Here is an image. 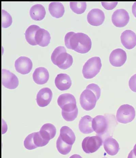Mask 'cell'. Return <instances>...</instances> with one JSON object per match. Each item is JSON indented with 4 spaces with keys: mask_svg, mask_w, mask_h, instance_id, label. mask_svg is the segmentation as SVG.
Masks as SVG:
<instances>
[{
    "mask_svg": "<svg viewBox=\"0 0 136 158\" xmlns=\"http://www.w3.org/2000/svg\"><path fill=\"white\" fill-rule=\"evenodd\" d=\"M65 45L70 49L80 54L88 52L92 48V43L88 35L81 32H68L65 36Z\"/></svg>",
    "mask_w": 136,
    "mask_h": 158,
    "instance_id": "obj_1",
    "label": "cell"
},
{
    "mask_svg": "<svg viewBox=\"0 0 136 158\" xmlns=\"http://www.w3.org/2000/svg\"><path fill=\"white\" fill-rule=\"evenodd\" d=\"M51 58L53 63L61 69H68L73 62L72 56L67 53L64 46H58L56 48L52 54Z\"/></svg>",
    "mask_w": 136,
    "mask_h": 158,
    "instance_id": "obj_2",
    "label": "cell"
},
{
    "mask_svg": "<svg viewBox=\"0 0 136 158\" xmlns=\"http://www.w3.org/2000/svg\"><path fill=\"white\" fill-rule=\"evenodd\" d=\"M102 67L100 57H93L90 58L83 66L82 73L86 79H92L100 73Z\"/></svg>",
    "mask_w": 136,
    "mask_h": 158,
    "instance_id": "obj_3",
    "label": "cell"
},
{
    "mask_svg": "<svg viewBox=\"0 0 136 158\" xmlns=\"http://www.w3.org/2000/svg\"><path fill=\"white\" fill-rule=\"evenodd\" d=\"M135 117V110L130 105L125 104L121 106L117 111V119L120 123L126 124L131 122Z\"/></svg>",
    "mask_w": 136,
    "mask_h": 158,
    "instance_id": "obj_4",
    "label": "cell"
},
{
    "mask_svg": "<svg viewBox=\"0 0 136 158\" xmlns=\"http://www.w3.org/2000/svg\"><path fill=\"white\" fill-rule=\"evenodd\" d=\"M58 104L65 112H70L74 111L77 107L76 101L75 97L70 94H64L58 97Z\"/></svg>",
    "mask_w": 136,
    "mask_h": 158,
    "instance_id": "obj_5",
    "label": "cell"
},
{
    "mask_svg": "<svg viewBox=\"0 0 136 158\" xmlns=\"http://www.w3.org/2000/svg\"><path fill=\"white\" fill-rule=\"evenodd\" d=\"M102 144V139L100 136L88 137L83 140L82 148L85 153H92L97 151Z\"/></svg>",
    "mask_w": 136,
    "mask_h": 158,
    "instance_id": "obj_6",
    "label": "cell"
},
{
    "mask_svg": "<svg viewBox=\"0 0 136 158\" xmlns=\"http://www.w3.org/2000/svg\"><path fill=\"white\" fill-rule=\"evenodd\" d=\"M97 101L95 94L88 89L83 91L80 97V105L84 110L87 111L94 108Z\"/></svg>",
    "mask_w": 136,
    "mask_h": 158,
    "instance_id": "obj_7",
    "label": "cell"
},
{
    "mask_svg": "<svg viewBox=\"0 0 136 158\" xmlns=\"http://www.w3.org/2000/svg\"><path fill=\"white\" fill-rule=\"evenodd\" d=\"M111 19L114 25L122 28L127 25L130 21V17L127 11L124 9H119L114 12Z\"/></svg>",
    "mask_w": 136,
    "mask_h": 158,
    "instance_id": "obj_8",
    "label": "cell"
},
{
    "mask_svg": "<svg viewBox=\"0 0 136 158\" xmlns=\"http://www.w3.org/2000/svg\"><path fill=\"white\" fill-rule=\"evenodd\" d=\"M92 128L98 135L105 134L109 128V122L107 118L103 115L97 116L92 121Z\"/></svg>",
    "mask_w": 136,
    "mask_h": 158,
    "instance_id": "obj_9",
    "label": "cell"
},
{
    "mask_svg": "<svg viewBox=\"0 0 136 158\" xmlns=\"http://www.w3.org/2000/svg\"><path fill=\"white\" fill-rule=\"evenodd\" d=\"M2 84L7 89H15L19 85V81L17 76L9 70L2 69Z\"/></svg>",
    "mask_w": 136,
    "mask_h": 158,
    "instance_id": "obj_10",
    "label": "cell"
},
{
    "mask_svg": "<svg viewBox=\"0 0 136 158\" xmlns=\"http://www.w3.org/2000/svg\"><path fill=\"white\" fill-rule=\"evenodd\" d=\"M127 59L126 54L124 50L121 48L114 50L109 56V62L113 66L121 67L123 66Z\"/></svg>",
    "mask_w": 136,
    "mask_h": 158,
    "instance_id": "obj_11",
    "label": "cell"
},
{
    "mask_svg": "<svg viewBox=\"0 0 136 158\" xmlns=\"http://www.w3.org/2000/svg\"><path fill=\"white\" fill-rule=\"evenodd\" d=\"M14 66L18 73L25 75L31 71L32 68V63L28 57L21 56L16 60Z\"/></svg>",
    "mask_w": 136,
    "mask_h": 158,
    "instance_id": "obj_12",
    "label": "cell"
},
{
    "mask_svg": "<svg viewBox=\"0 0 136 158\" xmlns=\"http://www.w3.org/2000/svg\"><path fill=\"white\" fill-rule=\"evenodd\" d=\"M105 16L104 12L99 9H94L90 11L87 15L88 23L93 26H99L104 22Z\"/></svg>",
    "mask_w": 136,
    "mask_h": 158,
    "instance_id": "obj_13",
    "label": "cell"
},
{
    "mask_svg": "<svg viewBox=\"0 0 136 158\" xmlns=\"http://www.w3.org/2000/svg\"><path fill=\"white\" fill-rule=\"evenodd\" d=\"M52 92L50 88H43L38 93L36 102L38 105L40 107H45L48 105L52 98Z\"/></svg>",
    "mask_w": 136,
    "mask_h": 158,
    "instance_id": "obj_14",
    "label": "cell"
},
{
    "mask_svg": "<svg viewBox=\"0 0 136 158\" xmlns=\"http://www.w3.org/2000/svg\"><path fill=\"white\" fill-rule=\"evenodd\" d=\"M121 40L126 49H132L136 46V35L131 30H126L122 34Z\"/></svg>",
    "mask_w": 136,
    "mask_h": 158,
    "instance_id": "obj_15",
    "label": "cell"
},
{
    "mask_svg": "<svg viewBox=\"0 0 136 158\" xmlns=\"http://www.w3.org/2000/svg\"><path fill=\"white\" fill-rule=\"evenodd\" d=\"M34 81L39 85L46 84L49 78V73L47 69L44 67L37 68L33 73Z\"/></svg>",
    "mask_w": 136,
    "mask_h": 158,
    "instance_id": "obj_16",
    "label": "cell"
},
{
    "mask_svg": "<svg viewBox=\"0 0 136 158\" xmlns=\"http://www.w3.org/2000/svg\"><path fill=\"white\" fill-rule=\"evenodd\" d=\"M72 84V80L70 76L66 73H60L56 77L55 85L60 90L64 91L69 89Z\"/></svg>",
    "mask_w": 136,
    "mask_h": 158,
    "instance_id": "obj_17",
    "label": "cell"
},
{
    "mask_svg": "<svg viewBox=\"0 0 136 158\" xmlns=\"http://www.w3.org/2000/svg\"><path fill=\"white\" fill-rule=\"evenodd\" d=\"M50 34L47 30L40 28L37 31L35 36L37 45L42 47H46L50 43Z\"/></svg>",
    "mask_w": 136,
    "mask_h": 158,
    "instance_id": "obj_18",
    "label": "cell"
},
{
    "mask_svg": "<svg viewBox=\"0 0 136 158\" xmlns=\"http://www.w3.org/2000/svg\"><path fill=\"white\" fill-rule=\"evenodd\" d=\"M103 146L107 153L111 156L116 155L119 151V143L115 139L111 137H107L105 140Z\"/></svg>",
    "mask_w": 136,
    "mask_h": 158,
    "instance_id": "obj_19",
    "label": "cell"
},
{
    "mask_svg": "<svg viewBox=\"0 0 136 158\" xmlns=\"http://www.w3.org/2000/svg\"><path fill=\"white\" fill-rule=\"evenodd\" d=\"M93 118L89 115H85L81 118L79 124V128L81 133L88 134L94 131L92 128Z\"/></svg>",
    "mask_w": 136,
    "mask_h": 158,
    "instance_id": "obj_20",
    "label": "cell"
},
{
    "mask_svg": "<svg viewBox=\"0 0 136 158\" xmlns=\"http://www.w3.org/2000/svg\"><path fill=\"white\" fill-rule=\"evenodd\" d=\"M60 137L68 145H72L76 140L74 132L68 127H62L60 130Z\"/></svg>",
    "mask_w": 136,
    "mask_h": 158,
    "instance_id": "obj_21",
    "label": "cell"
},
{
    "mask_svg": "<svg viewBox=\"0 0 136 158\" xmlns=\"http://www.w3.org/2000/svg\"><path fill=\"white\" fill-rule=\"evenodd\" d=\"M39 132L44 139L50 141L56 135V129L52 124L46 123L42 127Z\"/></svg>",
    "mask_w": 136,
    "mask_h": 158,
    "instance_id": "obj_22",
    "label": "cell"
},
{
    "mask_svg": "<svg viewBox=\"0 0 136 158\" xmlns=\"http://www.w3.org/2000/svg\"><path fill=\"white\" fill-rule=\"evenodd\" d=\"M46 12L44 6L40 4L33 5L30 9V15L31 18L36 21H40L45 17Z\"/></svg>",
    "mask_w": 136,
    "mask_h": 158,
    "instance_id": "obj_23",
    "label": "cell"
},
{
    "mask_svg": "<svg viewBox=\"0 0 136 158\" xmlns=\"http://www.w3.org/2000/svg\"><path fill=\"white\" fill-rule=\"evenodd\" d=\"M48 10L51 15L56 18L62 17L65 12L63 4L60 2H52L49 5Z\"/></svg>",
    "mask_w": 136,
    "mask_h": 158,
    "instance_id": "obj_24",
    "label": "cell"
},
{
    "mask_svg": "<svg viewBox=\"0 0 136 158\" xmlns=\"http://www.w3.org/2000/svg\"><path fill=\"white\" fill-rule=\"evenodd\" d=\"M40 28V27L37 25H32L28 27L26 31V39L27 42L31 45H36L35 40V35L37 31Z\"/></svg>",
    "mask_w": 136,
    "mask_h": 158,
    "instance_id": "obj_25",
    "label": "cell"
},
{
    "mask_svg": "<svg viewBox=\"0 0 136 158\" xmlns=\"http://www.w3.org/2000/svg\"><path fill=\"white\" fill-rule=\"evenodd\" d=\"M72 145H68L65 143L60 137H58L56 142V147L58 152L61 154L66 155L71 151Z\"/></svg>",
    "mask_w": 136,
    "mask_h": 158,
    "instance_id": "obj_26",
    "label": "cell"
},
{
    "mask_svg": "<svg viewBox=\"0 0 136 158\" xmlns=\"http://www.w3.org/2000/svg\"><path fill=\"white\" fill-rule=\"evenodd\" d=\"M71 9L77 14H81L86 10L87 4L85 2H71Z\"/></svg>",
    "mask_w": 136,
    "mask_h": 158,
    "instance_id": "obj_27",
    "label": "cell"
},
{
    "mask_svg": "<svg viewBox=\"0 0 136 158\" xmlns=\"http://www.w3.org/2000/svg\"><path fill=\"white\" fill-rule=\"evenodd\" d=\"M12 18L7 12L2 10V27L3 28H7L11 25Z\"/></svg>",
    "mask_w": 136,
    "mask_h": 158,
    "instance_id": "obj_28",
    "label": "cell"
},
{
    "mask_svg": "<svg viewBox=\"0 0 136 158\" xmlns=\"http://www.w3.org/2000/svg\"><path fill=\"white\" fill-rule=\"evenodd\" d=\"M33 141L34 143L37 148L38 147L44 146L47 145L49 142V141L44 139L40 135L39 132L34 133Z\"/></svg>",
    "mask_w": 136,
    "mask_h": 158,
    "instance_id": "obj_29",
    "label": "cell"
},
{
    "mask_svg": "<svg viewBox=\"0 0 136 158\" xmlns=\"http://www.w3.org/2000/svg\"><path fill=\"white\" fill-rule=\"evenodd\" d=\"M34 133L29 135L25 139L24 141V146L27 149L32 150L35 149L37 147L35 145L33 141Z\"/></svg>",
    "mask_w": 136,
    "mask_h": 158,
    "instance_id": "obj_30",
    "label": "cell"
},
{
    "mask_svg": "<svg viewBox=\"0 0 136 158\" xmlns=\"http://www.w3.org/2000/svg\"><path fill=\"white\" fill-rule=\"evenodd\" d=\"M78 114L77 108L74 111L70 112H65L62 111V115L64 119L67 122H72L77 118Z\"/></svg>",
    "mask_w": 136,
    "mask_h": 158,
    "instance_id": "obj_31",
    "label": "cell"
},
{
    "mask_svg": "<svg viewBox=\"0 0 136 158\" xmlns=\"http://www.w3.org/2000/svg\"><path fill=\"white\" fill-rule=\"evenodd\" d=\"M86 89L92 91L96 96L97 99L98 100L101 96V89L98 85L95 84H91L87 86Z\"/></svg>",
    "mask_w": 136,
    "mask_h": 158,
    "instance_id": "obj_32",
    "label": "cell"
},
{
    "mask_svg": "<svg viewBox=\"0 0 136 158\" xmlns=\"http://www.w3.org/2000/svg\"><path fill=\"white\" fill-rule=\"evenodd\" d=\"M103 7L107 10H111L114 9L118 4L117 2H101Z\"/></svg>",
    "mask_w": 136,
    "mask_h": 158,
    "instance_id": "obj_33",
    "label": "cell"
},
{
    "mask_svg": "<svg viewBox=\"0 0 136 158\" xmlns=\"http://www.w3.org/2000/svg\"><path fill=\"white\" fill-rule=\"evenodd\" d=\"M129 84L130 89L133 92H136V74L130 77Z\"/></svg>",
    "mask_w": 136,
    "mask_h": 158,
    "instance_id": "obj_34",
    "label": "cell"
},
{
    "mask_svg": "<svg viewBox=\"0 0 136 158\" xmlns=\"http://www.w3.org/2000/svg\"><path fill=\"white\" fill-rule=\"evenodd\" d=\"M132 13L133 15L136 18V2H134L132 6Z\"/></svg>",
    "mask_w": 136,
    "mask_h": 158,
    "instance_id": "obj_35",
    "label": "cell"
},
{
    "mask_svg": "<svg viewBox=\"0 0 136 158\" xmlns=\"http://www.w3.org/2000/svg\"><path fill=\"white\" fill-rule=\"evenodd\" d=\"M128 158H136V156L134 155L133 150H132L129 154Z\"/></svg>",
    "mask_w": 136,
    "mask_h": 158,
    "instance_id": "obj_36",
    "label": "cell"
},
{
    "mask_svg": "<svg viewBox=\"0 0 136 158\" xmlns=\"http://www.w3.org/2000/svg\"><path fill=\"white\" fill-rule=\"evenodd\" d=\"M70 158H82L80 155L75 154L71 156Z\"/></svg>",
    "mask_w": 136,
    "mask_h": 158,
    "instance_id": "obj_37",
    "label": "cell"
},
{
    "mask_svg": "<svg viewBox=\"0 0 136 158\" xmlns=\"http://www.w3.org/2000/svg\"><path fill=\"white\" fill-rule=\"evenodd\" d=\"M133 152H134V155H135V156H136V144H135V145H134V148H133Z\"/></svg>",
    "mask_w": 136,
    "mask_h": 158,
    "instance_id": "obj_38",
    "label": "cell"
},
{
    "mask_svg": "<svg viewBox=\"0 0 136 158\" xmlns=\"http://www.w3.org/2000/svg\"></svg>",
    "mask_w": 136,
    "mask_h": 158,
    "instance_id": "obj_39",
    "label": "cell"
}]
</instances>
